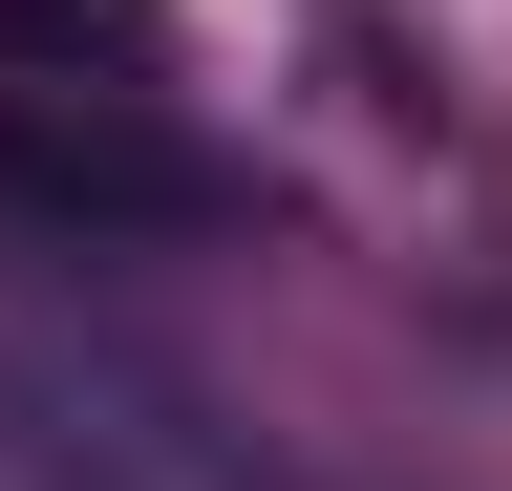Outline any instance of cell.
Masks as SVG:
<instances>
[{"label": "cell", "instance_id": "obj_2", "mask_svg": "<svg viewBox=\"0 0 512 491\" xmlns=\"http://www.w3.org/2000/svg\"><path fill=\"white\" fill-rule=\"evenodd\" d=\"M0 43L43 86H86V65H150V0H0Z\"/></svg>", "mask_w": 512, "mask_h": 491}, {"label": "cell", "instance_id": "obj_1", "mask_svg": "<svg viewBox=\"0 0 512 491\" xmlns=\"http://www.w3.org/2000/svg\"><path fill=\"white\" fill-rule=\"evenodd\" d=\"M0 193L64 214V235H171V214H214V150H171L128 86H43V65H0Z\"/></svg>", "mask_w": 512, "mask_h": 491}]
</instances>
